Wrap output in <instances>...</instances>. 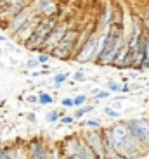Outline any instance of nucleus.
Masks as SVG:
<instances>
[{"label":"nucleus","instance_id":"11","mask_svg":"<svg viewBox=\"0 0 149 159\" xmlns=\"http://www.w3.org/2000/svg\"><path fill=\"white\" fill-rule=\"evenodd\" d=\"M42 17H44V16H40V14H36V12H35V14H33V16L30 17L28 21H26V24H24L23 28H21L19 31H17V35L14 36V38H16L17 42H19V43H23L24 40H26L33 31H35V28L38 26V23L42 21Z\"/></svg>","mask_w":149,"mask_h":159},{"label":"nucleus","instance_id":"15","mask_svg":"<svg viewBox=\"0 0 149 159\" xmlns=\"http://www.w3.org/2000/svg\"><path fill=\"white\" fill-rule=\"evenodd\" d=\"M63 114H64V111H57V109L49 111L47 114H45V121H47L49 125H56V123H59V119Z\"/></svg>","mask_w":149,"mask_h":159},{"label":"nucleus","instance_id":"4","mask_svg":"<svg viewBox=\"0 0 149 159\" xmlns=\"http://www.w3.org/2000/svg\"><path fill=\"white\" fill-rule=\"evenodd\" d=\"M128 133L144 149L149 151V119L147 118H128L125 119Z\"/></svg>","mask_w":149,"mask_h":159},{"label":"nucleus","instance_id":"23","mask_svg":"<svg viewBox=\"0 0 149 159\" xmlns=\"http://www.w3.org/2000/svg\"><path fill=\"white\" fill-rule=\"evenodd\" d=\"M109 97H111V92H109V90H99L95 95H94V100H95V102H99V100L109 99Z\"/></svg>","mask_w":149,"mask_h":159},{"label":"nucleus","instance_id":"18","mask_svg":"<svg viewBox=\"0 0 149 159\" xmlns=\"http://www.w3.org/2000/svg\"><path fill=\"white\" fill-rule=\"evenodd\" d=\"M73 104H75V107H81L85 104H89V95L87 93H77V95L73 97Z\"/></svg>","mask_w":149,"mask_h":159},{"label":"nucleus","instance_id":"12","mask_svg":"<svg viewBox=\"0 0 149 159\" xmlns=\"http://www.w3.org/2000/svg\"><path fill=\"white\" fill-rule=\"evenodd\" d=\"M69 73H66V71H63V73H56V75L52 76V85H54V88H57V90H59L61 87H63V85L66 83V81H68V78H69Z\"/></svg>","mask_w":149,"mask_h":159},{"label":"nucleus","instance_id":"29","mask_svg":"<svg viewBox=\"0 0 149 159\" xmlns=\"http://www.w3.org/2000/svg\"><path fill=\"white\" fill-rule=\"evenodd\" d=\"M113 107L120 111V109H121V102H120V100H114V102H113Z\"/></svg>","mask_w":149,"mask_h":159},{"label":"nucleus","instance_id":"16","mask_svg":"<svg viewBox=\"0 0 149 159\" xmlns=\"http://www.w3.org/2000/svg\"><path fill=\"white\" fill-rule=\"evenodd\" d=\"M80 126H85V128H94V130H101L102 128V121L101 119H94V118H90V119H85V121H81V125Z\"/></svg>","mask_w":149,"mask_h":159},{"label":"nucleus","instance_id":"34","mask_svg":"<svg viewBox=\"0 0 149 159\" xmlns=\"http://www.w3.org/2000/svg\"><path fill=\"white\" fill-rule=\"evenodd\" d=\"M0 56H2V48H0Z\"/></svg>","mask_w":149,"mask_h":159},{"label":"nucleus","instance_id":"14","mask_svg":"<svg viewBox=\"0 0 149 159\" xmlns=\"http://www.w3.org/2000/svg\"><path fill=\"white\" fill-rule=\"evenodd\" d=\"M94 111H95V106H94V104H85V106H81V107L77 109V112H75V118H77V119H81V118H85L87 114L94 112Z\"/></svg>","mask_w":149,"mask_h":159},{"label":"nucleus","instance_id":"25","mask_svg":"<svg viewBox=\"0 0 149 159\" xmlns=\"http://www.w3.org/2000/svg\"><path fill=\"white\" fill-rule=\"evenodd\" d=\"M61 107H64V109L75 107V104H73V97H64V99L61 100Z\"/></svg>","mask_w":149,"mask_h":159},{"label":"nucleus","instance_id":"24","mask_svg":"<svg viewBox=\"0 0 149 159\" xmlns=\"http://www.w3.org/2000/svg\"><path fill=\"white\" fill-rule=\"evenodd\" d=\"M87 80H89V78L85 76L83 71H77L75 75H73V81H75V83H85Z\"/></svg>","mask_w":149,"mask_h":159},{"label":"nucleus","instance_id":"31","mask_svg":"<svg viewBox=\"0 0 149 159\" xmlns=\"http://www.w3.org/2000/svg\"><path fill=\"white\" fill-rule=\"evenodd\" d=\"M99 90H101V88H92V90H90V95H95V93H97V92H99Z\"/></svg>","mask_w":149,"mask_h":159},{"label":"nucleus","instance_id":"20","mask_svg":"<svg viewBox=\"0 0 149 159\" xmlns=\"http://www.w3.org/2000/svg\"><path fill=\"white\" fill-rule=\"evenodd\" d=\"M24 68L28 69V71H35V69H38V68H42V64L36 61V57L35 59H28L26 62H24Z\"/></svg>","mask_w":149,"mask_h":159},{"label":"nucleus","instance_id":"5","mask_svg":"<svg viewBox=\"0 0 149 159\" xmlns=\"http://www.w3.org/2000/svg\"><path fill=\"white\" fill-rule=\"evenodd\" d=\"M81 139H83L85 145L90 149V151L95 154L97 159H106L104 156V140H102V128L101 130H89L81 133Z\"/></svg>","mask_w":149,"mask_h":159},{"label":"nucleus","instance_id":"1","mask_svg":"<svg viewBox=\"0 0 149 159\" xmlns=\"http://www.w3.org/2000/svg\"><path fill=\"white\" fill-rule=\"evenodd\" d=\"M80 35H81V28L71 24L69 30L64 33L63 40L57 43V47L50 50V56L59 61H71L73 54L78 47V42H80Z\"/></svg>","mask_w":149,"mask_h":159},{"label":"nucleus","instance_id":"17","mask_svg":"<svg viewBox=\"0 0 149 159\" xmlns=\"http://www.w3.org/2000/svg\"><path fill=\"white\" fill-rule=\"evenodd\" d=\"M104 114L108 116L109 119H113V121H116V119L121 118V111L114 109L113 106H106V107H104Z\"/></svg>","mask_w":149,"mask_h":159},{"label":"nucleus","instance_id":"7","mask_svg":"<svg viewBox=\"0 0 149 159\" xmlns=\"http://www.w3.org/2000/svg\"><path fill=\"white\" fill-rule=\"evenodd\" d=\"M116 151L120 152V154H125L127 157H130V159H139L147 149H144L132 135H128L116 145Z\"/></svg>","mask_w":149,"mask_h":159},{"label":"nucleus","instance_id":"6","mask_svg":"<svg viewBox=\"0 0 149 159\" xmlns=\"http://www.w3.org/2000/svg\"><path fill=\"white\" fill-rule=\"evenodd\" d=\"M71 24L73 23L69 19H59V23H57L56 26L52 28V31L49 33V36H47V40H45V43H44V47H42V50L50 52L52 48H56L57 43L63 40L64 33L69 30V26H71Z\"/></svg>","mask_w":149,"mask_h":159},{"label":"nucleus","instance_id":"26","mask_svg":"<svg viewBox=\"0 0 149 159\" xmlns=\"http://www.w3.org/2000/svg\"><path fill=\"white\" fill-rule=\"evenodd\" d=\"M26 104H38V93H36V95L28 93V95H26Z\"/></svg>","mask_w":149,"mask_h":159},{"label":"nucleus","instance_id":"35","mask_svg":"<svg viewBox=\"0 0 149 159\" xmlns=\"http://www.w3.org/2000/svg\"><path fill=\"white\" fill-rule=\"evenodd\" d=\"M146 85H147V87H149V81H147V83H146Z\"/></svg>","mask_w":149,"mask_h":159},{"label":"nucleus","instance_id":"13","mask_svg":"<svg viewBox=\"0 0 149 159\" xmlns=\"http://www.w3.org/2000/svg\"><path fill=\"white\" fill-rule=\"evenodd\" d=\"M38 104L40 106H50V104H56V97L52 93H49V92L42 90L38 92Z\"/></svg>","mask_w":149,"mask_h":159},{"label":"nucleus","instance_id":"21","mask_svg":"<svg viewBox=\"0 0 149 159\" xmlns=\"http://www.w3.org/2000/svg\"><path fill=\"white\" fill-rule=\"evenodd\" d=\"M50 52H45V50H40V52H36V61L40 64H47L49 59H50Z\"/></svg>","mask_w":149,"mask_h":159},{"label":"nucleus","instance_id":"3","mask_svg":"<svg viewBox=\"0 0 149 159\" xmlns=\"http://www.w3.org/2000/svg\"><path fill=\"white\" fill-rule=\"evenodd\" d=\"M101 42H102V33H94L87 42L80 45V47L75 50L71 61L75 62H80V64H85V62H94V59L97 57L99 54V48H101Z\"/></svg>","mask_w":149,"mask_h":159},{"label":"nucleus","instance_id":"8","mask_svg":"<svg viewBox=\"0 0 149 159\" xmlns=\"http://www.w3.org/2000/svg\"><path fill=\"white\" fill-rule=\"evenodd\" d=\"M26 154L28 159H49V147L40 137H35L26 142Z\"/></svg>","mask_w":149,"mask_h":159},{"label":"nucleus","instance_id":"32","mask_svg":"<svg viewBox=\"0 0 149 159\" xmlns=\"http://www.w3.org/2000/svg\"><path fill=\"white\" fill-rule=\"evenodd\" d=\"M128 80H130V76H123L121 78V83H128Z\"/></svg>","mask_w":149,"mask_h":159},{"label":"nucleus","instance_id":"27","mask_svg":"<svg viewBox=\"0 0 149 159\" xmlns=\"http://www.w3.org/2000/svg\"><path fill=\"white\" fill-rule=\"evenodd\" d=\"M130 92H132V87H130L128 83H121V92L120 93H127V95H128Z\"/></svg>","mask_w":149,"mask_h":159},{"label":"nucleus","instance_id":"28","mask_svg":"<svg viewBox=\"0 0 149 159\" xmlns=\"http://www.w3.org/2000/svg\"><path fill=\"white\" fill-rule=\"evenodd\" d=\"M26 121L28 123H36V114L35 112H26Z\"/></svg>","mask_w":149,"mask_h":159},{"label":"nucleus","instance_id":"19","mask_svg":"<svg viewBox=\"0 0 149 159\" xmlns=\"http://www.w3.org/2000/svg\"><path fill=\"white\" fill-rule=\"evenodd\" d=\"M106 88H108L111 93H120V92H121V81H116V80H108Z\"/></svg>","mask_w":149,"mask_h":159},{"label":"nucleus","instance_id":"33","mask_svg":"<svg viewBox=\"0 0 149 159\" xmlns=\"http://www.w3.org/2000/svg\"><path fill=\"white\" fill-rule=\"evenodd\" d=\"M4 147H5V145H4V142H2V140H0V152L4 151Z\"/></svg>","mask_w":149,"mask_h":159},{"label":"nucleus","instance_id":"2","mask_svg":"<svg viewBox=\"0 0 149 159\" xmlns=\"http://www.w3.org/2000/svg\"><path fill=\"white\" fill-rule=\"evenodd\" d=\"M61 17H42V21L38 23V26L35 28V31L28 36V38L23 42L24 48H28V50H35V52H40L42 47H44L45 40H47L49 33L52 31V28L59 23Z\"/></svg>","mask_w":149,"mask_h":159},{"label":"nucleus","instance_id":"22","mask_svg":"<svg viewBox=\"0 0 149 159\" xmlns=\"http://www.w3.org/2000/svg\"><path fill=\"white\" fill-rule=\"evenodd\" d=\"M75 121H77L75 114H63L59 119V125H73Z\"/></svg>","mask_w":149,"mask_h":159},{"label":"nucleus","instance_id":"9","mask_svg":"<svg viewBox=\"0 0 149 159\" xmlns=\"http://www.w3.org/2000/svg\"><path fill=\"white\" fill-rule=\"evenodd\" d=\"M35 14V9H33V5L30 9H26V11H23L21 14H17V16L11 17V21H9V26H7V33L11 36H16L17 31H19L21 28H23L24 24H26V21L30 19V17Z\"/></svg>","mask_w":149,"mask_h":159},{"label":"nucleus","instance_id":"10","mask_svg":"<svg viewBox=\"0 0 149 159\" xmlns=\"http://www.w3.org/2000/svg\"><path fill=\"white\" fill-rule=\"evenodd\" d=\"M108 131H109V135H111V139H113V142H114V147H116V145L125 139V137L130 135L125 119H116L111 126H108Z\"/></svg>","mask_w":149,"mask_h":159},{"label":"nucleus","instance_id":"30","mask_svg":"<svg viewBox=\"0 0 149 159\" xmlns=\"http://www.w3.org/2000/svg\"><path fill=\"white\" fill-rule=\"evenodd\" d=\"M7 42H9L7 36H5V35H0V43H7Z\"/></svg>","mask_w":149,"mask_h":159}]
</instances>
